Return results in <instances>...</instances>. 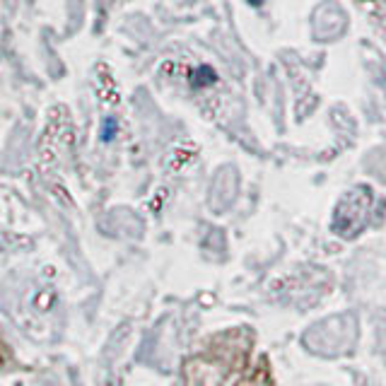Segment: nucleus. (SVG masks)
Returning <instances> with one entry per match:
<instances>
[{
	"label": "nucleus",
	"mask_w": 386,
	"mask_h": 386,
	"mask_svg": "<svg viewBox=\"0 0 386 386\" xmlns=\"http://www.w3.org/2000/svg\"><path fill=\"white\" fill-rule=\"evenodd\" d=\"M210 83H215V73H213V68L203 65V68H200L198 73L193 75V85L203 87V85H210Z\"/></svg>",
	"instance_id": "3"
},
{
	"label": "nucleus",
	"mask_w": 386,
	"mask_h": 386,
	"mask_svg": "<svg viewBox=\"0 0 386 386\" xmlns=\"http://www.w3.org/2000/svg\"><path fill=\"white\" fill-rule=\"evenodd\" d=\"M116 130H118V123H116V118L113 116H106L104 121H102V140L104 143H111L113 140V135H116Z\"/></svg>",
	"instance_id": "2"
},
{
	"label": "nucleus",
	"mask_w": 386,
	"mask_h": 386,
	"mask_svg": "<svg viewBox=\"0 0 386 386\" xmlns=\"http://www.w3.org/2000/svg\"><path fill=\"white\" fill-rule=\"evenodd\" d=\"M249 3H251V5H261L263 0H249Z\"/></svg>",
	"instance_id": "4"
},
{
	"label": "nucleus",
	"mask_w": 386,
	"mask_h": 386,
	"mask_svg": "<svg viewBox=\"0 0 386 386\" xmlns=\"http://www.w3.org/2000/svg\"><path fill=\"white\" fill-rule=\"evenodd\" d=\"M347 29V13L333 0H326L312 15V34L317 41H336Z\"/></svg>",
	"instance_id": "1"
}]
</instances>
